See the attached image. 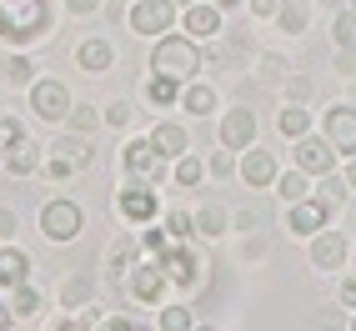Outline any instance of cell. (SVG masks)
Here are the masks:
<instances>
[{
    "mask_svg": "<svg viewBox=\"0 0 356 331\" xmlns=\"http://www.w3.org/2000/svg\"><path fill=\"white\" fill-rule=\"evenodd\" d=\"M56 26V10L51 0H0V40L26 51V45L45 40Z\"/></svg>",
    "mask_w": 356,
    "mask_h": 331,
    "instance_id": "cell-1",
    "label": "cell"
},
{
    "mask_svg": "<svg viewBox=\"0 0 356 331\" xmlns=\"http://www.w3.org/2000/svg\"><path fill=\"white\" fill-rule=\"evenodd\" d=\"M151 70H156V76H176V81H196V70H201V40H191L186 31L181 35L176 31L156 35Z\"/></svg>",
    "mask_w": 356,
    "mask_h": 331,
    "instance_id": "cell-2",
    "label": "cell"
},
{
    "mask_svg": "<svg viewBox=\"0 0 356 331\" xmlns=\"http://www.w3.org/2000/svg\"><path fill=\"white\" fill-rule=\"evenodd\" d=\"M115 216L126 226H146L161 216V196H156V181H140V176H126V186L115 191Z\"/></svg>",
    "mask_w": 356,
    "mask_h": 331,
    "instance_id": "cell-3",
    "label": "cell"
},
{
    "mask_svg": "<svg viewBox=\"0 0 356 331\" xmlns=\"http://www.w3.org/2000/svg\"><path fill=\"white\" fill-rule=\"evenodd\" d=\"M126 296L136 306H165V291H171V276H165V266L156 261V256H140V261L131 266V276L121 281Z\"/></svg>",
    "mask_w": 356,
    "mask_h": 331,
    "instance_id": "cell-4",
    "label": "cell"
},
{
    "mask_svg": "<svg viewBox=\"0 0 356 331\" xmlns=\"http://www.w3.org/2000/svg\"><path fill=\"white\" fill-rule=\"evenodd\" d=\"M156 261L165 266V276H171V286L176 291H196L201 281H206V256L191 246V241H176V246H165Z\"/></svg>",
    "mask_w": 356,
    "mask_h": 331,
    "instance_id": "cell-5",
    "label": "cell"
},
{
    "mask_svg": "<svg viewBox=\"0 0 356 331\" xmlns=\"http://www.w3.org/2000/svg\"><path fill=\"white\" fill-rule=\"evenodd\" d=\"M81 231H86V211H81L76 201L56 196V201H45V206H40V236H45V241L65 246V241H76Z\"/></svg>",
    "mask_w": 356,
    "mask_h": 331,
    "instance_id": "cell-6",
    "label": "cell"
},
{
    "mask_svg": "<svg viewBox=\"0 0 356 331\" xmlns=\"http://www.w3.org/2000/svg\"><path fill=\"white\" fill-rule=\"evenodd\" d=\"M176 0H131V10H126V26L131 35H165V31H176Z\"/></svg>",
    "mask_w": 356,
    "mask_h": 331,
    "instance_id": "cell-7",
    "label": "cell"
},
{
    "mask_svg": "<svg viewBox=\"0 0 356 331\" xmlns=\"http://www.w3.org/2000/svg\"><path fill=\"white\" fill-rule=\"evenodd\" d=\"M165 166H171V161L161 156V146H156L151 136H136V140H126V146H121V171H126V176L165 181Z\"/></svg>",
    "mask_w": 356,
    "mask_h": 331,
    "instance_id": "cell-8",
    "label": "cell"
},
{
    "mask_svg": "<svg viewBox=\"0 0 356 331\" xmlns=\"http://www.w3.org/2000/svg\"><path fill=\"white\" fill-rule=\"evenodd\" d=\"M70 90H65V81H56V76H35V86H31V111L40 115V121H51V126H65V115H70Z\"/></svg>",
    "mask_w": 356,
    "mask_h": 331,
    "instance_id": "cell-9",
    "label": "cell"
},
{
    "mask_svg": "<svg viewBox=\"0 0 356 331\" xmlns=\"http://www.w3.org/2000/svg\"><path fill=\"white\" fill-rule=\"evenodd\" d=\"M331 211H337V206L312 191V196H301V201L286 206V231L291 236H316L321 226H331Z\"/></svg>",
    "mask_w": 356,
    "mask_h": 331,
    "instance_id": "cell-10",
    "label": "cell"
},
{
    "mask_svg": "<svg viewBox=\"0 0 356 331\" xmlns=\"http://www.w3.org/2000/svg\"><path fill=\"white\" fill-rule=\"evenodd\" d=\"M321 136L337 146V156H356V101H346V106H331L326 111V126H321Z\"/></svg>",
    "mask_w": 356,
    "mask_h": 331,
    "instance_id": "cell-11",
    "label": "cell"
},
{
    "mask_svg": "<svg viewBox=\"0 0 356 331\" xmlns=\"http://www.w3.org/2000/svg\"><path fill=\"white\" fill-rule=\"evenodd\" d=\"M236 176H241V181L251 186V191H271L281 171H276V156H271V151L246 146V151H241V161H236Z\"/></svg>",
    "mask_w": 356,
    "mask_h": 331,
    "instance_id": "cell-12",
    "label": "cell"
},
{
    "mask_svg": "<svg viewBox=\"0 0 356 331\" xmlns=\"http://www.w3.org/2000/svg\"><path fill=\"white\" fill-rule=\"evenodd\" d=\"M296 166L306 176H326V171H337V146H331L326 136H296Z\"/></svg>",
    "mask_w": 356,
    "mask_h": 331,
    "instance_id": "cell-13",
    "label": "cell"
},
{
    "mask_svg": "<svg viewBox=\"0 0 356 331\" xmlns=\"http://www.w3.org/2000/svg\"><path fill=\"white\" fill-rule=\"evenodd\" d=\"M221 146H231V151H246V146H256V111H246V106H231L226 115H221Z\"/></svg>",
    "mask_w": 356,
    "mask_h": 331,
    "instance_id": "cell-14",
    "label": "cell"
},
{
    "mask_svg": "<svg viewBox=\"0 0 356 331\" xmlns=\"http://www.w3.org/2000/svg\"><path fill=\"white\" fill-rule=\"evenodd\" d=\"M181 31L191 40H216L221 35V6H211V0H196V6L181 10Z\"/></svg>",
    "mask_w": 356,
    "mask_h": 331,
    "instance_id": "cell-15",
    "label": "cell"
},
{
    "mask_svg": "<svg viewBox=\"0 0 356 331\" xmlns=\"http://www.w3.org/2000/svg\"><path fill=\"white\" fill-rule=\"evenodd\" d=\"M312 266H316V271H341V266H346V236H341V231L321 226V231L312 236Z\"/></svg>",
    "mask_w": 356,
    "mask_h": 331,
    "instance_id": "cell-16",
    "label": "cell"
},
{
    "mask_svg": "<svg viewBox=\"0 0 356 331\" xmlns=\"http://www.w3.org/2000/svg\"><path fill=\"white\" fill-rule=\"evenodd\" d=\"M140 256H146V251H140V236H115L111 251H106V276L111 281H126Z\"/></svg>",
    "mask_w": 356,
    "mask_h": 331,
    "instance_id": "cell-17",
    "label": "cell"
},
{
    "mask_svg": "<svg viewBox=\"0 0 356 331\" xmlns=\"http://www.w3.org/2000/svg\"><path fill=\"white\" fill-rule=\"evenodd\" d=\"M31 256L20 251L15 241H0V291H10V286H20V281H31Z\"/></svg>",
    "mask_w": 356,
    "mask_h": 331,
    "instance_id": "cell-18",
    "label": "cell"
},
{
    "mask_svg": "<svg viewBox=\"0 0 356 331\" xmlns=\"http://www.w3.org/2000/svg\"><path fill=\"white\" fill-rule=\"evenodd\" d=\"M40 166H45V146H35L31 136H20L15 146L6 151V171H10V176H35Z\"/></svg>",
    "mask_w": 356,
    "mask_h": 331,
    "instance_id": "cell-19",
    "label": "cell"
},
{
    "mask_svg": "<svg viewBox=\"0 0 356 331\" xmlns=\"http://www.w3.org/2000/svg\"><path fill=\"white\" fill-rule=\"evenodd\" d=\"M0 81L15 86V90H20V86L31 90V86H35V60H31L26 51H15V45H10V51L0 56Z\"/></svg>",
    "mask_w": 356,
    "mask_h": 331,
    "instance_id": "cell-20",
    "label": "cell"
},
{
    "mask_svg": "<svg viewBox=\"0 0 356 331\" xmlns=\"http://www.w3.org/2000/svg\"><path fill=\"white\" fill-rule=\"evenodd\" d=\"M76 60H81V70L86 76H106V70L115 65V45L111 40H81V51H76Z\"/></svg>",
    "mask_w": 356,
    "mask_h": 331,
    "instance_id": "cell-21",
    "label": "cell"
},
{
    "mask_svg": "<svg viewBox=\"0 0 356 331\" xmlns=\"http://www.w3.org/2000/svg\"><path fill=\"white\" fill-rule=\"evenodd\" d=\"M96 301V276H65L60 281V306L65 312H90Z\"/></svg>",
    "mask_w": 356,
    "mask_h": 331,
    "instance_id": "cell-22",
    "label": "cell"
},
{
    "mask_svg": "<svg viewBox=\"0 0 356 331\" xmlns=\"http://www.w3.org/2000/svg\"><path fill=\"white\" fill-rule=\"evenodd\" d=\"M181 111H191V115H216V86L186 81V86H181Z\"/></svg>",
    "mask_w": 356,
    "mask_h": 331,
    "instance_id": "cell-23",
    "label": "cell"
},
{
    "mask_svg": "<svg viewBox=\"0 0 356 331\" xmlns=\"http://www.w3.org/2000/svg\"><path fill=\"white\" fill-rule=\"evenodd\" d=\"M151 140L161 146V156H165V161H176V156L191 151V136H186V126H176V121H161V126L151 131Z\"/></svg>",
    "mask_w": 356,
    "mask_h": 331,
    "instance_id": "cell-24",
    "label": "cell"
},
{
    "mask_svg": "<svg viewBox=\"0 0 356 331\" xmlns=\"http://www.w3.org/2000/svg\"><path fill=\"white\" fill-rule=\"evenodd\" d=\"M276 26L286 35H301L306 26H312V0H281L276 6Z\"/></svg>",
    "mask_w": 356,
    "mask_h": 331,
    "instance_id": "cell-25",
    "label": "cell"
},
{
    "mask_svg": "<svg viewBox=\"0 0 356 331\" xmlns=\"http://www.w3.org/2000/svg\"><path fill=\"white\" fill-rule=\"evenodd\" d=\"M51 151H60L65 161H76V171H90V166H96V146H90L86 136H76V131H70V136H60Z\"/></svg>",
    "mask_w": 356,
    "mask_h": 331,
    "instance_id": "cell-26",
    "label": "cell"
},
{
    "mask_svg": "<svg viewBox=\"0 0 356 331\" xmlns=\"http://www.w3.org/2000/svg\"><path fill=\"white\" fill-rule=\"evenodd\" d=\"M40 306H45V296L31 286V281L10 286V312H15V321H35V316H40Z\"/></svg>",
    "mask_w": 356,
    "mask_h": 331,
    "instance_id": "cell-27",
    "label": "cell"
},
{
    "mask_svg": "<svg viewBox=\"0 0 356 331\" xmlns=\"http://www.w3.org/2000/svg\"><path fill=\"white\" fill-rule=\"evenodd\" d=\"M271 191H276L281 201H286V206H291V201H301V196H312V176H306V171H301V166H296V171H281V176H276V186H271Z\"/></svg>",
    "mask_w": 356,
    "mask_h": 331,
    "instance_id": "cell-28",
    "label": "cell"
},
{
    "mask_svg": "<svg viewBox=\"0 0 356 331\" xmlns=\"http://www.w3.org/2000/svg\"><path fill=\"white\" fill-rule=\"evenodd\" d=\"M181 86H186V81H176V76H156V70H151L146 101H151V106H176V101H181Z\"/></svg>",
    "mask_w": 356,
    "mask_h": 331,
    "instance_id": "cell-29",
    "label": "cell"
},
{
    "mask_svg": "<svg viewBox=\"0 0 356 331\" xmlns=\"http://www.w3.org/2000/svg\"><path fill=\"white\" fill-rule=\"evenodd\" d=\"M206 176H211V171H206V161H201V156H191V151H186V156H176V186L196 191V186H201Z\"/></svg>",
    "mask_w": 356,
    "mask_h": 331,
    "instance_id": "cell-30",
    "label": "cell"
},
{
    "mask_svg": "<svg viewBox=\"0 0 356 331\" xmlns=\"http://www.w3.org/2000/svg\"><path fill=\"white\" fill-rule=\"evenodd\" d=\"M65 126L76 131V136H96V131L106 126V115H101L96 106H70V115H65Z\"/></svg>",
    "mask_w": 356,
    "mask_h": 331,
    "instance_id": "cell-31",
    "label": "cell"
},
{
    "mask_svg": "<svg viewBox=\"0 0 356 331\" xmlns=\"http://www.w3.org/2000/svg\"><path fill=\"white\" fill-rule=\"evenodd\" d=\"M226 226H231V216L221 206H201L196 211V236H211V241H216V236H226Z\"/></svg>",
    "mask_w": 356,
    "mask_h": 331,
    "instance_id": "cell-32",
    "label": "cell"
},
{
    "mask_svg": "<svg viewBox=\"0 0 356 331\" xmlns=\"http://www.w3.org/2000/svg\"><path fill=\"white\" fill-rule=\"evenodd\" d=\"M276 126H281V136H286V140H296V136L312 131V115H306V106H296V101H291L286 111H281V121H276Z\"/></svg>",
    "mask_w": 356,
    "mask_h": 331,
    "instance_id": "cell-33",
    "label": "cell"
},
{
    "mask_svg": "<svg viewBox=\"0 0 356 331\" xmlns=\"http://www.w3.org/2000/svg\"><path fill=\"white\" fill-rule=\"evenodd\" d=\"M331 45H341V51H356V10L346 6L337 20H331Z\"/></svg>",
    "mask_w": 356,
    "mask_h": 331,
    "instance_id": "cell-34",
    "label": "cell"
},
{
    "mask_svg": "<svg viewBox=\"0 0 356 331\" xmlns=\"http://www.w3.org/2000/svg\"><path fill=\"white\" fill-rule=\"evenodd\" d=\"M161 226H165L171 241H191V236H196V216H186V211H165Z\"/></svg>",
    "mask_w": 356,
    "mask_h": 331,
    "instance_id": "cell-35",
    "label": "cell"
},
{
    "mask_svg": "<svg viewBox=\"0 0 356 331\" xmlns=\"http://www.w3.org/2000/svg\"><path fill=\"white\" fill-rule=\"evenodd\" d=\"M161 331H191L196 316H191V306H161V316H156Z\"/></svg>",
    "mask_w": 356,
    "mask_h": 331,
    "instance_id": "cell-36",
    "label": "cell"
},
{
    "mask_svg": "<svg viewBox=\"0 0 356 331\" xmlns=\"http://www.w3.org/2000/svg\"><path fill=\"white\" fill-rule=\"evenodd\" d=\"M346 191H351V186H346V176H337V171H326V176H321V186H316V196H326V201L337 206V211H341Z\"/></svg>",
    "mask_w": 356,
    "mask_h": 331,
    "instance_id": "cell-37",
    "label": "cell"
},
{
    "mask_svg": "<svg viewBox=\"0 0 356 331\" xmlns=\"http://www.w3.org/2000/svg\"><path fill=\"white\" fill-rule=\"evenodd\" d=\"M101 115H106V126L126 131V126L136 121V106H131V101H106V106H101Z\"/></svg>",
    "mask_w": 356,
    "mask_h": 331,
    "instance_id": "cell-38",
    "label": "cell"
},
{
    "mask_svg": "<svg viewBox=\"0 0 356 331\" xmlns=\"http://www.w3.org/2000/svg\"><path fill=\"white\" fill-rule=\"evenodd\" d=\"M206 171L216 176V181L236 176V156H231V146H221V151H211V156H206Z\"/></svg>",
    "mask_w": 356,
    "mask_h": 331,
    "instance_id": "cell-39",
    "label": "cell"
},
{
    "mask_svg": "<svg viewBox=\"0 0 356 331\" xmlns=\"http://www.w3.org/2000/svg\"><path fill=\"white\" fill-rule=\"evenodd\" d=\"M286 70H291L286 60L266 51V56H261V70H256V76H261V81H271V86H286Z\"/></svg>",
    "mask_w": 356,
    "mask_h": 331,
    "instance_id": "cell-40",
    "label": "cell"
},
{
    "mask_svg": "<svg viewBox=\"0 0 356 331\" xmlns=\"http://www.w3.org/2000/svg\"><path fill=\"white\" fill-rule=\"evenodd\" d=\"M286 96H291L296 106H312V96H316V81H312V76H286Z\"/></svg>",
    "mask_w": 356,
    "mask_h": 331,
    "instance_id": "cell-41",
    "label": "cell"
},
{
    "mask_svg": "<svg viewBox=\"0 0 356 331\" xmlns=\"http://www.w3.org/2000/svg\"><path fill=\"white\" fill-rule=\"evenodd\" d=\"M40 171L51 176V181H70V176H76V161H65L60 151H51V156H45V166H40Z\"/></svg>",
    "mask_w": 356,
    "mask_h": 331,
    "instance_id": "cell-42",
    "label": "cell"
},
{
    "mask_svg": "<svg viewBox=\"0 0 356 331\" xmlns=\"http://www.w3.org/2000/svg\"><path fill=\"white\" fill-rule=\"evenodd\" d=\"M20 136H26V126H20V121H15V115H0V161H6V151L15 146V140H20Z\"/></svg>",
    "mask_w": 356,
    "mask_h": 331,
    "instance_id": "cell-43",
    "label": "cell"
},
{
    "mask_svg": "<svg viewBox=\"0 0 356 331\" xmlns=\"http://www.w3.org/2000/svg\"><path fill=\"white\" fill-rule=\"evenodd\" d=\"M15 231H20V216L10 206H0V241H15Z\"/></svg>",
    "mask_w": 356,
    "mask_h": 331,
    "instance_id": "cell-44",
    "label": "cell"
},
{
    "mask_svg": "<svg viewBox=\"0 0 356 331\" xmlns=\"http://www.w3.org/2000/svg\"><path fill=\"white\" fill-rule=\"evenodd\" d=\"M276 6H281V0H246L251 20H276Z\"/></svg>",
    "mask_w": 356,
    "mask_h": 331,
    "instance_id": "cell-45",
    "label": "cell"
},
{
    "mask_svg": "<svg viewBox=\"0 0 356 331\" xmlns=\"http://www.w3.org/2000/svg\"><path fill=\"white\" fill-rule=\"evenodd\" d=\"M101 6H106V0H65V10H70V15H96Z\"/></svg>",
    "mask_w": 356,
    "mask_h": 331,
    "instance_id": "cell-46",
    "label": "cell"
},
{
    "mask_svg": "<svg viewBox=\"0 0 356 331\" xmlns=\"http://www.w3.org/2000/svg\"><path fill=\"white\" fill-rule=\"evenodd\" d=\"M337 76H356V51H341L337 45Z\"/></svg>",
    "mask_w": 356,
    "mask_h": 331,
    "instance_id": "cell-47",
    "label": "cell"
},
{
    "mask_svg": "<svg viewBox=\"0 0 356 331\" xmlns=\"http://www.w3.org/2000/svg\"><path fill=\"white\" fill-rule=\"evenodd\" d=\"M341 306H351V312H356V276L341 281Z\"/></svg>",
    "mask_w": 356,
    "mask_h": 331,
    "instance_id": "cell-48",
    "label": "cell"
},
{
    "mask_svg": "<svg viewBox=\"0 0 356 331\" xmlns=\"http://www.w3.org/2000/svg\"><path fill=\"white\" fill-rule=\"evenodd\" d=\"M261 221H256V211H241V216H236V231H256Z\"/></svg>",
    "mask_w": 356,
    "mask_h": 331,
    "instance_id": "cell-49",
    "label": "cell"
},
{
    "mask_svg": "<svg viewBox=\"0 0 356 331\" xmlns=\"http://www.w3.org/2000/svg\"><path fill=\"white\" fill-rule=\"evenodd\" d=\"M15 326V312H10V301H0V331H10Z\"/></svg>",
    "mask_w": 356,
    "mask_h": 331,
    "instance_id": "cell-50",
    "label": "cell"
},
{
    "mask_svg": "<svg viewBox=\"0 0 356 331\" xmlns=\"http://www.w3.org/2000/svg\"><path fill=\"white\" fill-rule=\"evenodd\" d=\"M346 186H351V191H356V156H351V171H346Z\"/></svg>",
    "mask_w": 356,
    "mask_h": 331,
    "instance_id": "cell-51",
    "label": "cell"
},
{
    "mask_svg": "<svg viewBox=\"0 0 356 331\" xmlns=\"http://www.w3.org/2000/svg\"><path fill=\"white\" fill-rule=\"evenodd\" d=\"M211 6H221V10H231V6H241V0H211Z\"/></svg>",
    "mask_w": 356,
    "mask_h": 331,
    "instance_id": "cell-52",
    "label": "cell"
},
{
    "mask_svg": "<svg viewBox=\"0 0 356 331\" xmlns=\"http://www.w3.org/2000/svg\"><path fill=\"white\" fill-rule=\"evenodd\" d=\"M176 6H181V10H186V6H196V0H176Z\"/></svg>",
    "mask_w": 356,
    "mask_h": 331,
    "instance_id": "cell-53",
    "label": "cell"
},
{
    "mask_svg": "<svg viewBox=\"0 0 356 331\" xmlns=\"http://www.w3.org/2000/svg\"><path fill=\"white\" fill-rule=\"evenodd\" d=\"M351 10H356V0H351Z\"/></svg>",
    "mask_w": 356,
    "mask_h": 331,
    "instance_id": "cell-54",
    "label": "cell"
},
{
    "mask_svg": "<svg viewBox=\"0 0 356 331\" xmlns=\"http://www.w3.org/2000/svg\"><path fill=\"white\" fill-rule=\"evenodd\" d=\"M351 326H356V316H351Z\"/></svg>",
    "mask_w": 356,
    "mask_h": 331,
    "instance_id": "cell-55",
    "label": "cell"
},
{
    "mask_svg": "<svg viewBox=\"0 0 356 331\" xmlns=\"http://www.w3.org/2000/svg\"><path fill=\"white\" fill-rule=\"evenodd\" d=\"M0 115H6V111H0Z\"/></svg>",
    "mask_w": 356,
    "mask_h": 331,
    "instance_id": "cell-56",
    "label": "cell"
}]
</instances>
